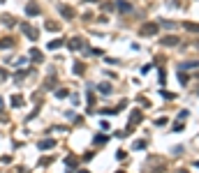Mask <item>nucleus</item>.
Returning <instances> with one entry per match:
<instances>
[{
	"label": "nucleus",
	"mask_w": 199,
	"mask_h": 173,
	"mask_svg": "<svg viewBox=\"0 0 199 173\" xmlns=\"http://www.w3.org/2000/svg\"><path fill=\"white\" fill-rule=\"evenodd\" d=\"M74 72H77V74H81V72H84V65H81V63H77V65H74Z\"/></svg>",
	"instance_id": "obj_10"
},
{
	"label": "nucleus",
	"mask_w": 199,
	"mask_h": 173,
	"mask_svg": "<svg viewBox=\"0 0 199 173\" xmlns=\"http://www.w3.org/2000/svg\"><path fill=\"white\" fill-rule=\"evenodd\" d=\"M155 30H157V26H155V23H146V26H144V28H141L139 32L148 37V35H155Z\"/></svg>",
	"instance_id": "obj_1"
},
{
	"label": "nucleus",
	"mask_w": 199,
	"mask_h": 173,
	"mask_svg": "<svg viewBox=\"0 0 199 173\" xmlns=\"http://www.w3.org/2000/svg\"><path fill=\"white\" fill-rule=\"evenodd\" d=\"M53 146V141H42V143H39V148H51Z\"/></svg>",
	"instance_id": "obj_11"
},
{
	"label": "nucleus",
	"mask_w": 199,
	"mask_h": 173,
	"mask_svg": "<svg viewBox=\"0 0 199 173\" xmlns=\"http://www.w3.org/2000/svg\"><path fill=\"white\" fill-rule=\"evenodd\" d=\"M185 28H188V30H192V32H199V26H197V23H185Z\"/></svg>",
	"instance_id": "obj_7"
},
{
	"label": "nucleus",
	"mask_w": 199,
	"mask_h": 173,
	"mask_svg": "<svg viewBox=\"0 0 199 173\" xmlns=\"http://www.w3.org/2000/svg\"><path fill=\"white\" fill-rule=\"evenodd\" d=\"M118 9H121V12H125V14H127V12L132 9V5H130V2H123V0H118Z\"/></svg>",
	"instance_id": "obj_3"
},
{
	"label": "nucleus",
	"mask_w": 199,
	"mask_h": 173,
	"mask_svg": "<svg viewBox=\"0 0 199 173\" xmlns=\"http://www.w3.org/2000/svg\"><path fill=\"white\" fill-rule=\"evenodd\" d=\"M160 44L162 46H178V37H162Z\"/></svg>",
	"instance_id": "obj_2"
},
{
	"label": "nucleus",
	"mask_w": 199,
	"mask_h": 173,
	"mask_svg": "<svg viewBox=\"0 0 199 173\" xmlns=\"http://www.w3.org/2000/svg\"><path fill=\"white\" fill-rule=\"evenodd\" d=\"M30 58L35 60V63H39V60H42V53L39 51H30Z\"/></svg>",
	"instance_id": "obj_5"
},
{
	"label": "nucleus",
	"mask_w": 199,
	"mask_h": 173,
	"mask_svg": "<svg viewBox=\"0 0 199 173\" xmlns=\"http://www.w3.org/2000/svg\"><path fill=\"white\" fill-rule=\"evenodd\" d=\"M12 102H14V106H21V102H23V99H21V97H19V95H16V97H14V99H12Z\"/></svg>",
	"instance_id": "obj_12"
},
{
	"label": "nucleus",
	"mask_w": 199,
	"mask_h": 173,
	"mask_svg": "<svg viewBox=\"0 0 199 173\" xmlns=\"http://www.w3.org/2000/svg\"><path fill=\"white\" fill-rule=\"evenodd\" d=\"M60 44H63V42H60V39H56V42H51V44H49V49H51V51H53V49H58V46H60Z\"/></svg>",
	"instance_id": "obj_9"
},
{
	"label": "nucleus",
	"mask_w": 199,
	"mask_h": 173,
	"mask_svg": "<svg viewBox=\"0 0 199 173\" xmlns=\"http://www.w3.org/2000/svg\"><path fill=\"white\" fill-rule=\"evenodd\" d=\"M63 16H67V19H72V9H69V7H63Z\"/></svg>",
	"instance_id": "obj_8"
},
{
	"label": "nucleus",
	"mask_w": 199,
	"mask_h": 173,
	"mask_svg": "<svg viewBox=\"0 0 199 173\" xmlns=\"http://www.w3.org/2000/svg\"><path fill=\"white\" fill-rule=\"evenodd\" d=\"M26 14H28V16H37V14H39V9H37V5H28Z\"/></svg>",
	"instance_id": "obj_4"
},
{
	"label": "nucleus",
	"mask_w": 199,
	"mask_h": 173,
	"mask_svg": "<svg viewBox=\"0 0 199 173\" xmlns=\"http://www.w3.org/2000/svg\"><path fill=\"white\" fill-rule=\"evenodd\" d=\"M100 92L109 95V92H111V85H109V83H102V85H100Z\"/></svg>",
	"instance_id": "obj_6"
}]
</instances>
